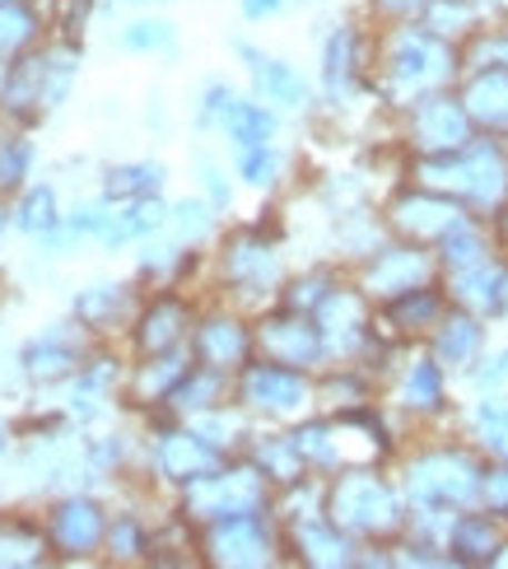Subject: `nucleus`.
<instances>
[{
  "instance_id": "f257e3e1",
  "label": "nucleus",
  "mask_w": 508,
  "mask_h": 569,
  "mask_svg": "<svg viewBox=\"0 0 508 569\" xmlns=\"http://www.w3.org/2000/svg\"><path fill=\"white\" fill-rule=\"evenodd\" d=\"M462 76H467L462 42L434 33L425 19L382 23L378 47H373V89L387 108L401 112L406 103H416L420 93L457 89Z\"/></svg>"
},
{
  "instance_id": "f03ea898",
  "label": "nucleus",
  "mask_w": 508,
  "mask_h": 569,
  "mask_svg": "<svg viewBox=\"0 0 508 569\" xmlns=\"http://www.w3.org/2000/svg\"><path fill=\"white\" fill-rule=\"evenodd\" d=\"M486 453L462 439H429L416 443L397 467L406 505L416 518H452L480 505V481H486Z\"/></svg>"
},
{
  "instance_id": "7ed1b4c3",
  "label": "nucleus",
  "mask_w": 508,
  "mask_h": 569,
  "mask_svg": "<svg viewBox=\"0 0 508 569\" xmlns=\"http://www.w3.org/2000/svg\"><path fill=\"white\" fill-rule=\"evenodd\" d=\"M327 518L341 523L359 547H392L410 528V505L401 481L382 462H346L327 477Z\"/></svg>"
},
{
  "instance_id": "20e7f679",
  "label": "nucleus",
  "mask_w": 508,
  "mask_h": 569,
  "mask_svg": "<svg viewBox=\"0 0 508 569\" xmlns=\"http://www.w3.org/2000/svg\"><path fill=\"white\" fill-rule=\"evenodd\" d=\"M182 523L187 528H206L220 518L238 513H257V509H276V486L261 477V467L248 453H233L215 471H206L201 481L182 486Z\"/></svg>"
},
{
  "instance_id": "39448f33",
  "label": "nucleus",
  "mask_w": 508,
  "mask_h": 569,
  "mask_svg": "<svg viewBox=\"0 0 508 569\" xmlns=\"http://www.w3.org/2000/svg\"><path fill=\"white\" fill-rule=\"evenodd\" d=\"M285 280L289 276H285V252L276 233H266V224L229 229V239L220 243V284L238 303H252L261 313V308L280 303Z\"/></svg>"
},
{
  "instance_id": "423d86ee",
  "label": "nucleus",
  "mask_w": 508,
  "mask_h": 569,
  "mask_svg": "<svg viewBox=\"0 0 508 569\" xmlns=\"http://www.w3.org/2000/svg\"><path fill=\"white\" fill-rule=\"evenodd\" d=\"M233 401L261 425H295L308 411H318V373L257 355L252 365L233 373Z\"/></svg>"
},
{
  "instance_id": "0eeeda50",
  "label": "nucleus",
  "mask_w": 508,
  "mask_h": 569,
  "mask_svg": "<svg viewBox=\"0 0 508 569\" xmlns=\"http://www.w3.org/2000/svg\"><path fill=\"white\" fill-rule=\"evenodd\" d=\"M197 560L215 569H271L285 560V523L276 509L220 518L197 528Z\"/></svg>"
},
{
  "instance_id": "6e6552de",
  "label": "nucleus",
  "mask_w": 508,
  "mask_h": 569,
  "mask_svg": "<svg viewBox=\"0 0 508 569\" xmlns=\"http://www.w3.org/2000/svg\"><path fill=\"white\" fill-rule=\"evenodd\" d=\"M480 131L471 122V112L462 103L457 89H434V93H420L416 103L401 108V140L410 159H425V154H452L471 146Z\"/></svg>"
},
{
  "instance_id": "1a4fd4ad",
  "label": "nucleus",
  "mask_w": 508,
  "mask_h": 569,
  "mask_svg": "<svg viewBox=\"0 0 508 569\" xmlns=\"http://www.w3.org/2000/svg\"><path fill=\"white\" fill-rule=\"evenodd\" d=\"M439 252L429 243H410V239H397V233H387V239L365 257V262H355V280L365 284V295L373 303L392 299V295H406L416 290V284H429L439 280Z\"/></svg>"
},
{
  "instance_id": "9d476101",
  "label": "nucleus",
  "mask_w": 508,
  "mask_h": 569,
  "mask_svg": "<svg viewBox=\"0 0 508 569\" xmlns=\"http://www.w3.org/2000/svg\"><path fill=\"white\" fill-rule=\"evenodd\" d=\"M471 216V210L448 197V192H434V187L406 178L392 197L382 201V220H387V233H397V239H410V243H439L448 229H457Z\"/></svg>"
},
{
  "instance_id": "9b49d317",
  "label": "nucleus",
  "mask_w": 508,
  "mask_h": 569,
  "mask_svg": "<svg viewBox=\"0 0 508 569\" xmlns=\"http://www.w3.org/2000/svg\"><path fill=\"white\" fill-rule=\"evenodd\" d=\"M257 355H266L276 365L308 369V373H322L331 365L318 318L299 313V308H285V303H271L257 313Z\"/></svg>"
},
{
  "instance_id": "f8f14e48",
  "label": "nucleus",
  "mask_w": 508,
  "mask_h": 569,
  "mask_svg": "<svg viewBox=\"0 0 508 569\" xmlns=\"http://www.w3.org/2000/svg\"><path fill=\"white\" fill-rule=\"evenodd\" d=\"M369 80H373V57L359 23H331L318 47V99L331 108H346Z\"/></svg>"
},
{
  "instance_id": "ddd939ff",
  "label": "nucleus",
  "mask_w": 508,
  "mask_h": 569,
  "mask_svg": "<svg viewBox=\"0 0 508 569\" xmlns=\"http://www.w3.org/2000/svg\"><path fill=\"white\" fill-rule=\"evenodd\" d=\"M387 397L410 420H439L452 411V373L439 365L429 346H410V355L387 378Z\"/></svg>"
},
{
  "instance_id": "4468645a",
  "label": "nucleus",
  "mask_w": 508,
  "mask_h": 569,
  "mask_svg": "<svg viewBox=\"0 0 508 569\" xmlns=\"http://www.w3.org/2000/svg\"><path fill=\"white\" fill-rule=\"evenodd\" d=\"M187 350L197 365L238 373L257 360V318L238 313V308H206V313H197Z\"/></svg>"
},
{
  "instance_id": "2eb2a0df",
  "label": "nucleus",
  "mask_w": 508,
  "mask_h": 569,
  "mask_svg": "<svg viewBox=\"0 0 508 569\" xmlns=\"http://www.w3.org/2000/svg\"><path fill=\"white\" fill-rule=\"evenodd\" d=\"M233 52L248 70V93H257L261 103H271L280 112H308L318 103V84H312L289 57L266 52L257 42H233Z\"/></svg>"
},
{
  "instance_id": "dca6fc26",
  "label": "nucleus",
  "mask_w": 508,
  "mask_h": 569,
  "mask_svg": "<svg viewBox=\"0 0 508 569\" xmlns=\"http://www.w3.org/2000/svg\"><path fill=\"white\" fill-rule=\"evenodd\" d=\"M233 453H225L215 439H206L197 425L191 420H178L173 416V425H163L159 430V439L150 443V467L159 471V477L168 481V486H191V481H201L206 471H215L220 462H229Z\"/></svg>"
},
{
  "instance_id": "f3484780",
  "label": "nucleus",
  "mask_w": 508,
  "mask_h": 569,
  "mask_svg": "<svg viewBox=\"0 0 508 569\" xmlns=\"http://www.w3.org/2000/svg\"><path fill=\"white\" fill-rule=\"evenodd\" d=\"M285 556L303 569H355L365 547H359L341 523H331L327 509H322V513L289 518L285 523Z\"/></svg>"
},
{
  "instance_id": "a211bd4d",
  "label": "nucleus",
  "mask_w": 508,
  "mask_h": 569,
  "mask_svg": "<svg viewBox=\"0 0 508 569\" xmlns=\"http://www.w3.org/2000/svg\"><path fill=\"white\" fill-rule=\"evenodd\" d=\"M504 541H508V518H499L486 505L452 513L444 528V551L452 569H495Z\"/></svg>"
},
{
  "instance_id": "6ab92c4d",
  "label": "nucleus",
  "mask_w": 508,
  "mask_h": 569,
  "mask_svg": "<svg viewBox=\"0 0 508 569\" xmlns=\"http://www.w3.org/2000/svg\"><path fill=\"white\" fill-rule=\"evenodd\" d=\"M452 308L448 290H444V276L429 280V284H416V290L406 295H392L378 303V331L382 337H392L401 346H425L429 331L444 322V313Z\"/></svg>"
},
{
  "instance_id": "aec40b11",
  "label": "nucleus",
  "mask_w": 508,
  "mask_h": 569,
  "mask_svg": "<svg viewBox=\"0 0 508 569\" xmlns=\"http://www.w3.org/2000/svg\"><path fill=\"white\" fill-rule=\"evenodd\" d=\"M490 327H495L490 318H480V313H471V308H457V303H452L448 313H444V322L429 331L425 346L439 355V365H444L452 378H462V383H467L471 369L486 360V350L495 346V341H490Z\"/></svg>"
},
{
  "instance_id": "412c9836",
  "label": "nucleus",
  "mask_w": 508,
  "mask_h": 569,
  "mask_svg": "<svg viewBox=\"0 0 508 569\" xmlns=\"http://www.w3.org/2000/svg\"><path fill=\"white\" fill-rule=\"evenodd\" d=\"M191 327H197V308H191V299L163 290V295H155V303L136 318V350H140V355L187 350V346H191Z\"/></svg>"
},
{
  "instance_id": "4be33fe9",
  "label": "nucleus",
  "mask_w": 508,
  "mask_h": 569,
  "mask_svg": "<svg viewBox=\"0 0 508 569\" xmlns=\"http://www.w3.org/2000/svg\"><path fill=\"white\" fill-rule=\"evenodd\" d=\"M457 93L480 136L508 140V66H476L457 80Z\"/></svg>"
},
{
  "instance_id": "5701e85b",
  "label": "nucleus",
  "mask_w": 508,
  "mask_h": 569,
  "mask_svg": "<svg viewBox=\"0 0 508 569\" xmlns=\"http://www.w3.org/2000/svg\"><path fill=\"white\" fill-rule=\"evenodd\" d=\"M504 276H508V252L490 257V262H476L462 271L444 276V290L457 308H471V313L499 322V303H504Z\"/></svg>"
},
{
  "instance_id": "b1692460",
  "label": "nucleus",
  "mask_w": 508,
  "mask_h": 569,
  "mask_svg": "<svg viewBox=\"0 0 508 569\" xmlns=\"http://www.w3.org/2000/svg\"><path fill=\"white\" fill-rule=\"evenodd\" d=\"M229 401H233V373L191 360V369L182 373V383L173 388V397H168L163 411L178 416V420H197V416H206L215 407H229Z\"/></svg>"
},
{
  "instance_id": "393cba45",
  "label": "nucleus",
  "mask_w": 508,
  "mask_h": 569,
  "mask_svg": "<svg viewBox=\"0 0 508 569\" xmlns=\"http://www.w3.org/2000/svg\"><path fill=\"white\" fill-rule=\"evenodd\" d=\"M434 252H439V271H462V267H476V262H490V257L504 252V233L480 220V216H467L457 229H448L439 243H434Z\"/></svg>"
},
{
  "instance_id": "a878e982",
  "label": "nucleus",
  "mask_w": 508,
  "mask_h": 569,
  "mask_svg": "<svg viewBox=\"0 0 508 569\" xmlns=\"http://www.w3.org/2000/svg\"><path fill=\"white\" fill-rule=\"evenodd\" d=\"M108 537V518L93 500H70L52 513V541L70 556L99 551V541Z\"/></svg>"
},
{
  "instance_id": "bb28decb",
  "label": "nucleus",
  "mask_w": 508,
  "mask_h": 569,
  "mask_svg": "<svg viewBox=\"0 0 508 569\" xmlns=\"http://www.w3.org/2000/svg\"><path fill=\"white\" fill-rule=\"evenodd\" d=\"M280 108L271 103H261L257 93H243V103H238L229 112V122H225V140H229V150H243V146H271V140H280Z\"/></svg>"
},
{
  "instance_id": "cd10ccee",
  "label": "nucleus",
  "mask_w": 508,
  "mask_h": 569,
  "mask_svg": "<svg viewBox=\"0 0 508 569\" xmlns=\"http://www.w3.org/2000/svg\"><path fill=\"white\" fill-rule=\"evenodd\" d=\"M233 159V178L252 187V192H271V187H280L285 178V150L280 140H271V146H243V150H229Z\"/></svg>"
},
{
  "instance_id": "c85d7f7f",
  "label": "nucleus",
  "mask_w": 508,
  "mask_h": 569,
  "mask_svg": "<svg viewBox=\"0 0 508 569\" xmlns=\"http://www.w3.org/2000/svg\"><path fill=\"white\" fill-rule=\"evenodd\" d=\"M215 220H220V210H215L201 192L168 206V233H173L178 243H187V248H201L215 233Z\"/></svg>"
},
{
  "instance_id": "c756f323",
  "label": "nucleus",
  "mask_w": 508,
  "mask_h": 569,
  "mask_svg": "<svg viewBox=\"0 0 508 569\" xmlns=\"http://www.w3.org/2000/svg\"><path fill=\"white\" fill-rule=\"evenodd\" d=\"M341 280H346V276L336 271V267H308V271H299V276L285 280L280 303H285V308H299V313H318L322 299H327Z\"/></svg>"
},
{
  "instance_id": "7c9ffc66",
  "label": "nucleus",
  "mask_w": 508,
  "mask_h": 569,
  "mask_svg": "<svg viewBox=\"0 0 508 569\" xmlns=\"http://www.w3.org/2000/svg\"><path fill=\"white\" fill-rule=\"evenodd\" d=\"M163 178L168 169L155 159H140V163H122V169L108 173V197L112 201H140V197H159L163 192Z\"/></svg>"
},
{
  "instance_id": "2f4dec72",
  "label": "nucleus",
  "mask_w": 508,
  "mask_h": 569,
  "mask_svg": "<svg viewBox=\"0 0 508 569\" xmlns=\"http://www.w3.org/2000/svg\"><path fill=\"white\" fill-rule=\"evenodd\" d=\"M122 47L140 57H178V29L168 19H136L122 29Z\"/></svg>"
},
{
  "instance_id": "473e14b6",
  "label": "nucleus",
  "mask_w": 508,
  "mask_h": 569,
  "mask_svg": "<svg viewBox=\"0 0 508 569\" xmlns=\"http://www.w3.org/2000/svg\"><path fill=\"white\" fill-rule=\"evenodd\" d=\"M243 103V89H233L229 80H210L201 93H197V131H215L220 136L229 112Z\"/></svg>"
},
{
  "instance_id": "72a5a7b5",
  "label": "nucleus",
  "mask_w": 508,
  "mask_h": 569,
  "mask_svg": "<svg viewBox=\"0 0 508 569\" xmlns=\"http://www.w3.org/2000/svg\"><path fill=\"white\" fill-rule=\"evenodd\" d=\"M127 303H131L127 284H93L89 295L76 299V313H80L89 327H112L117 318L127 313Z\"/></svg>"
},
{
  "instance_id": "f704fd0d",
  "label": "nucleus",
  "mask_w": 508,
  "mask_h": 569,
  "mask_svg": "<svg viewBox=\"0 0 508 569\" xmlns=\"http://www.w3.org/2000/svg\"><path fill=\"white\" fill-rule=\"evenodd\" d=\"M23 365H29V373H38V378H61V373H70L80 365V355H76V346H66L61 337H42V341L29 346Z\"/></svg>"
},
{
  "instance_id": "c9c22d12",
  "label": "nucleus",
  "mask_w": 508,
  "mask_h": 569,
  "mask_svg": "<svg viewBox=\"0 0 508 569\" xmlns=\"http://www.w3.org/2000/svg\"><path fill=\"white\" fill-rule=\"evenodd\" d=\"M197 182H201V197L220 210V216L233 206V182H238L233 163H220L215 154H197Z\"/></svg>"
},
{
  "instance_id": "e433bc0d",
  "label": "nucleus",
  "mask_w": 508,
  "mask_h": 569,
  "mask_svg": "<svg viewBox=\"0 0 508 569\" xmlns=\"http://www.w3.org/2000/svg\"><path fill=\"white\" fill-rule=\"evenodd\" d=\"M467 388H471V397H508V341L486 350V360L471 369Z\"/></svg>"
},
{
  "instance_id": "4c0bfd02",
  "label": "nucleus",
  "mask_w": 508,
  "mask_h": 569,
  "mask_svg": "<svg viewBox=\"0 0 508 569\" xmlns=\"http://www.w3.org/2000/svg\"><path fill=\"white\" fill-rule=\"evenodd\" d=\"M33 14L23 6H10V0H0V57H14L19 47L33 42Z\"/></svg>"
},
{
  "instance_id": "58836bf2",
  "label": "nucleus",
  "mask_w": 508,
  "mask_h": 569,
  "mask_svg": "<svg viewBox=\"0 0 508 569\" xmlns=\"http://www.w3.org/2000/svg\"><path fill=\"white\" fill-rule=\"evenodd\" d=\"M108 541H112V556H145V551H155V537L145 532L136 518H117V523L108 528Z\"/></svg>"
},
{
  "instance_id": "ea45409f",
  "label": "nucleus",
  "mask_w": 508,
  "mask_h": 569,
  "mask_svg": "<svg viewBox=\"0 0 508 569\" xmlns=\"http://www.w3.org/2000/svg\"><path fill=\"white\" fill-rule=\"evenodd\" d=\"M480 505L495 509L499 518H508V458H490V462H486V481H480Z\"/></svg>"
},
{
  "instance_id": "a19ab883",
  "label": "nucleus",
  "mask_w": 508,
  "mask_h": 569,
  "mask_svg": "<svg viewBox=\"0 0 508 569\" xmlns=\"http://www.w3.org/2000/svg\"><path fill=\"white\" fill-rule=\"evenodd\" d=\"M29 159H33V150L23 146V140H0V192H14V187L23 182Z\"/></svg>"
},
{
  "instance_id": "79ce46f5",
  "label": "nucleus",
  "mask_w": 508,
  "mask_h": 569,
  "mask_svg": "<svg viewBox=\"0 0 508 569\" xmlns=\"http://www.w3.org/2000/svg\"><path fill=\"white\" fill-rule=\"evenodd\" d=\"M365 10L378 23H406V19H420L429 10V0H365Z\"/></svg>"
},
{
  "instance_id": "37998d69",
  "label": "nucleus",
  "mask_w": 508,
  "mask_h": 569,
  "mask_svg": "<svg viewBox=\"0 0 508 569\" xmlns=\"http://www.w3.org/2000/svg\"><path fill=\"white\" fill-rule=\"evenodd\" d=\"M299 6L303 0H238V14H243L248 23H271V19L295 14Z\"/></svg>"
},
{
  "instance_id": "c03bdc74",
  "label": "nucleus",
  "mask_w": 508,
  "mask_h": 569,
  "mask_svg": "<svg viewBox=\"0 0 508 569\" xmlns=\"http://www.w3.org/2000/svg\"><path fill=\"white\" fill-rule=\"evenodd\" d=\"M52 220H57V201H52V192H47V187H38V192H29V201H23L19 224H23V229H47Z\"/></svg>"
},
{
  "instance_id": "a18cd8bd",
  "label": "nucleus",
  "mask_w": 508,
  "mask_h": 569,
  "mask_svg": "<svg viewBox=\"0 0 508 569\" xmlns=\"http://www.w3.org/2000/svg\"><path fill=\"white\" fill-rule=\"evenodd\" d=\"M480 10L486 19H508V0H480Z\"/></svg>"
},
{
  "instance_id": "49530a36",
  "label": "nucleus",
  "mask_w": 508,
  "mask_h": 569,
  "mask_svg": "<svg viewBox=\"0 0 508 569\" xmlns=\"http://www.w3.org/2000/svg\"><path fill=\"white\" fill-rule=\"evenodd\" d=\"M495 327H508V276H504V303H499V322Z\"/></svg>"
},
{
  "instance_id": "de8ad7c7",
  "label": "nucleus",
  "mask_w": 508,
  "mask_h": 569,
  "mask_svg": "<svg viewBox=\"0 0 508 569\" xmlns=\"http://www.w3.org/2000/svg\"><path fill=\"white\" fill-rule=\"evenodd\" d=\"M0 448H6V425H0Z\"/></svg>"
},
{
  "instance_id": "09e8293b",
  "label": "nucleus",
  "mask_w": 508,
  "mask_h": 569,
  "mask_svg": "<svg viewBox=\"0 0 508 569\" xmlns=\"http://www.w3.org/2000/svg\"><path fill=\"white\" fill-rule=\"evenodd\" d=\"M0 233H6V210H0Z\"/></svg>"
},
{
  "instance_id": "8fccbe9b",
  "label": "nucleus",
  "mask_w": 508,
  "mask_h": 569,
  "mask_svg": "<svg viewBox=\"0 0 508 569\" xmlns=\"http://www.w3.org/2000/svg\"><path fill=\"white\" fill-rule=\"evenodd\" d=\"M131 6H155V0H131Z\"/></svg>"
},
{
  "instance_id": "3c124183",
  "label": "nucleus",
  "mask_w": 508,
  "mask_h": 569,
  "mask_svg": "<svg viewBox=\"0 0 508 569\" xmlns=\"http://www.w3.org/2000/svg\"><path fill=\"white\" fill-rule=\"evenodd\" d=\"M504 407H508V397H504Z\"/></svg>"
}]
</instances>
